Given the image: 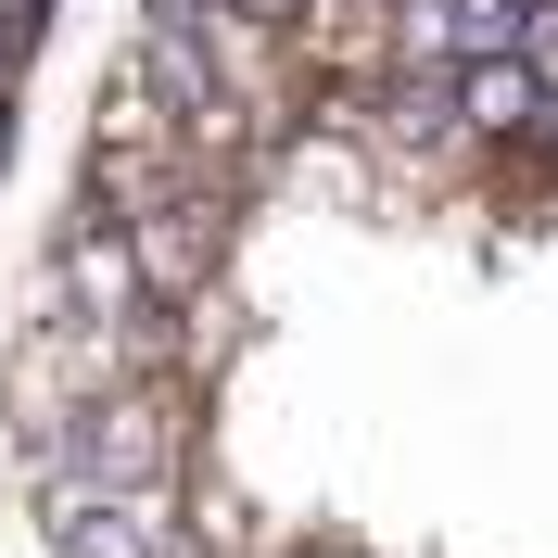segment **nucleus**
I'll use <instances>...</instances> for the list:
<instances>
[{
  "label": "nucleus",
  "instance_id": "obj_3",
  "mask_svg": "<svg viewBox=\"0 0 558 558\" xmlns=\"http://www.w3.org/2000/svg\"><path fill=\"white\" fill-rule=\"evenodd\" d=\"M51 317H76V330H166V305H153L128 229L64 216V242H51Z\"/></svg>",
  "mask_w": 558,
  "mask_h": 558
},
{
  "label": "nucleus",
  "instance_id": "obj_5",
  "mask_svg": "<svg viewBox=\"0 0 558 558\" xmlns=\"http://www.w3.org/2000/svg\"><path fill=\"white\" fill-rule=\"evenodd\" d=\"M191 558H204V546H191Z\"/></svg>",
  "mask_w": 558,
  "mask_h": 558
},
{
  "label": "nucleus",
  "instance_id": "obj_1",
  "mask_svg": "<svg viewBox=\"0 0 558 558\" xmlns=\"http://www.w3.org/2000/svg\"><path fill=\"white\" fill-rule=\"evenodd\" d=\"M191 407L204 393H178V381L102 393V407H76V432L51 457H26V483L38 470H76V483H102V495H191Z\"/></svg>",
  "mask_w": 558,
  "mask_h": 558
},
{
  "label": "nucleus",
  "instance_id": "obj_2",
  "mask_svg": "<svg viewBox=\"0 0 558 558\" xmlns=\"http://www.w3.org/2000/svg\"><path fill=\"white\" fill-rule=\"evenodd\" d=\"M51 558H191V495H102L76 470H38Z\"/></svg>",
  "mask_w": 558,
  "mask_h": 558
},
{
  "label": "nucleus",
  "instance_id": "obj_4",
  "mask_svg": "<svg viewBox=\"0 0 558 558\" xmlns=\"http://www.w3.org/2000/svg\"><path fill=\"white\" fill-rule=\"evenodd\" d=\"M546 140H558V76L533 51L457 64V153H546Z\"/></svg>",
  "mask_w": 558,
  "mask_h": 558
}]
</instances>
